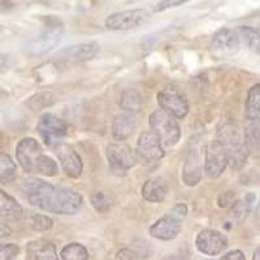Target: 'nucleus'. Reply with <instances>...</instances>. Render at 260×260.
I'll return each instance as SVG.
<instances>
[{"label":"nucleus","mask_w":260,"mask_h":260,"mask_svg":"<svg viewBox=\"0 0 260 260\" xmlns=\"http://www.w3.org/2000/svg\"><path fill=\"white\" fill-rule=\"evenodd\" d=\"M157 102H159L160 110L166 111L175 118L186 117L189 113V102L186 96L173 86L162 89L157 94Z\"/></svg>","instance_id":"6"},{"label":"nucleus","mask_w":260,"mask_h":260,"mask_svg":"<svg viewBox=\"0 0 260 260\" xmlns=\"http://www.w3.org/2000/svg\"><path fill=\"white\" fill-rule=\"evenodd\" d=\"M243 130L245 145L250 155H260V118L246 117Z\"/></svg>","instance_id":"19"},{"label":"nucleus","mask_w":260,"mask_h":260,"mask_svg":"<svg viewBox=\"0 0 260 260\" xmlns=\"http://www.w3.org/2000/svg\"><path fill=\"white\" fill-rule=\"evenodd\" d=\"M20 248L15 243H0V260H12L17 256Z\"/></svg>","instance_id":"32"},{"label":"nucleus","mask_w":260,"mask_h":260,"mask_svg":"<svg viewBox=\"0 0 260 260\" xmlns=\"http://www.w3.org/2000/svg\"><path fill=\"white\" fill-rule=\"evenodd\" d=\"M136 256V252L129 250V248H124L121 251H118L117 260H133Z\"/></svg>","instance_id":"38"},{"label":"nucleus","mask_w":260,"mask_h":260,"mask_svg":"<svg viewBox=\"0 0 260 260\" xmlns=\"http://www.w3.org/2000/svg\"><path fill=\"white\" fill-rule=\"evenodd\" d=\"M171 212L173 213L175 216H177L178 219L182 220V219H185L187 215V206L183 203H178L177 206H176V207L171 211Z\"/></svg>","instance_id":"35"},{"label":"nucleus","mask_w":260,"mask_h":260,"mask_svg":"<svg viewBox=\"0 0 260 260\" xmlns=\"http://www.w3.org/2000/svg\"><path fill=\"white\" fill-rule=\"evenodd\" d=\"M245 110L246 117L260 118V83H256L248 90Z\"/></svg>","instance_id":"24"},{"label":"nucleus","mask_w":260,"mask_h":260,"mask_svg":"<svg viewBox=\"0 0 260 260\" xmlns=\"http://www.w3.org/2000/svg\"><path fill=\"white\" fill-rule=\"evenodd\" d=\"M0 216L6 219H20L22 216V207L18 202L6 191L0 189Z\"/></svg>","instance_id":"21"},{"label":"nucleus","mask_w":260,"mask_h":260,"mask_svg":"<svg viewBox=\"0 0 260 260\" xmlns=\"http://www.w3.org/2000/svg\"><path fill=\"white\" fill-rule=\"evenodd\" d=\"M164 260H190V252L187 250H180V251L171 254L164 257Z\"/></svg>","instance_id":"34"},{"label":"nucleus","mask_w":260,"mask_h":260,"mask_svg":"<svg viewBox=\"0 0 260 260\" xmlns=\"http://www.w3.org/2000/svg\"><path fill=\"white\" fill-rule=\"evenodd\" d=\"M185 2H182V0H178V2H161V3L157 4L156 7L154 8L155 12H160V11H164V9L167 8H171V7H176V6H181V4H183Z\"/></svg>","instance_id":"36"},{"label":"nucleus","mask_w":260,"mask_h":260,"mask_svg":"<svg viewBox=\"0 0 260 260\" xmlns=\"http://www.w3.org/2000/svg\"><path fill=\"white\" fill-rule=\"evenodd\" d=\"M236 202V192L232 191V190H225V191L220 192L219 198H217V204L221 208H232Z\"/></svg>","instance_id":"33"},{"label":"nucleus","mask_w":260,"mask_h":260,"mask_svg":"<svg viewBox=\"0 0 260 260\" xmlns=\"http://www.w3.org/2000/svg\"><path fill=\"white\" fill-rule=\"evenodd\" d=\"M0 141H2V132H0Z\"/></svg>","instance_id":"43"},{"label":"nucleus","mask_w":260,"mask_h":260,"mask_svg":"<svg viewBox=\"0 0 260 260\" xmlns=\"http://www.w3.org/2000/svg\"><path fill=\"white\" fill-rule=\"evenodd\" d=\"M22 194L31 206L56 215H74L81 210L83 199L69 187L53 186L39 178H30L22 185Z\"/></svg>","instance_id":"1"},{"label":"nucleus","mask_w":260,"mask_h":260,"mask_svg":"<svg viewBox=\"0 0 260 260\" xmlns=\"http://www.w3.org/2000/svg\"><path fill=\"white\" fill-rule=\"evenodd\" d=\"M60 41H61V27L53 26L29 42L26 50L31 56H43L55 50Z\"/></svg>","instance_id":"11"},{"label":"nucleus","mask_w":260,"mask_h":260,"mask_svg":"<svg viewBox=\"0 0 260 260\" xmlns=\"http://www.w3.org/2000/svg\"><path fill=\"white\" fill-rule=\"evenodd\" d=\"M228 166H229V160L221 146L216 141L211 142L206 150V157H204L206 175L211 178L220 177Z\"/></svg>","instance_id":"13"},{"label":"nucleus","mask_w":260,"mask_h":260,"mask_svg":"<svg viewBox=\"0 0 260 260\" xmlns=\"http://www.w3.org/2000/svg\"><path fill=\"white\" fill-rule=\"evenodd\" d=\"M221 260H246V257L241 250H233V251L225 254Z\"/></svg>","instance_id":"37"},{"label":"nucleus","mask_w":260,"mask_h":260,"mask_svg":"<svg viewBox=\"0 0 260 260\" xmlns=\"http://www.w3.org/2000/svg\"><path fill=\"white\" fill-rule=\"evenodd\" d=\"M37 130L45 143L51 147H56L62 143V139L68 134V125L53 113H45L39 117Z\"/></svg>","instance_id":"4"},{"label":"nucleus","mask_w":260,"mask_h":260,"mask_svg":"<svg viewBox=\"0 0 260 260\" xmlns=\"http://www.w3.org/2000/svg\"><path fill=\"white\" fill-rule=\"evenodd\" d=\"M252 260H260V246L254 251V255H252Z\"/></svg>","instance_id":"41"},{"label":"nucleus","mask_w":260,"mask_h":260,"mask_svg":"<svg viewBox=\"0 0 260 260\" xmlns=\"http://www.w3.org/2000/svg\"><path fill=\"white\" fill-rule=\"evenodd\" d=\"M151 132H154L162 146L171 147L180 141L181 129L177 118L167 113L166 111L156 110L150 115Z\"/></svg>","instance_id":"3"},{"label":"nucleus","mask_w":260,"mask_h":260,"mask_svg":"<svg viewBox=\"0 0 260 260\" xmlns=\"http://www.w3.org/2000/svg\"><path fill=\"white\" fill-rule=\"evenodd\" d=\"M168 195V183L161 177H151L142 186V197L150 203H160Z\"/></svg>","instance_id":"18"},{"label":"nucleus","mask_w":260,"mask_h":260,"mask_svg":"<svg viewBox=\"0 0 260 260\" xmlns=\"http://www.w3.org/2000/svg\"><path fill=\"white\" fill-rule=\"evenodd\" d=\"M29 250L34 254L36 260H59L55 245L50 241L39 240L34 243H30Z\"/></svg>","instance_id":"23"},{"label":"nucleus","mask_w":260,"mask_h":260,"mask_svg":"<svg viewBox=\"0 0 260 260\" xmlns=\"http://www.w3.org/2000/svg\"><path fill=\"white\" fill-rule=\"evenodd\" d=\"M216 134V142L225 151L231 168L236 171L242 169L246 166L250 154L245 145L243 130L240 122L232 116H224L220 118Z\"/></svg>","instance_id":"2"},{"label":"nucleus","mask_w":260,"mask_h":260,"mask_svg":"<svg viewBox=\"0 0 260 260\" xmlns=\"http://www.w3.org/2000/svg\"><path fill=\"white\" fill-rule=\"evenodd\" d=\"M98 51H99V45L96 42L80 43V45L62 48L60 52H57L56 60L62 65H76L91 60L96 55Z\"/></svg>","instance_id":"9"},{"label":"nucleus","mask_w":260,"mask_h":260,"mask_svg":"<svg viewBox=\"0 0 260 260\" xmlns=\"http://www.w3.org/2000/svg\"><path fill=\"white\" fill-rule=\"evenodd\" d=\"M182 229V220L172 212L160 217L155 224L151 225L150 234L159 241H172L180 234Z\"/></svg>","instance_id":"15"},{"label":"nucleus","mask_w":260,"mask_h":260,"mask_svg":"<svg viewBox=\"0 0 260 260\" xmlns=\"http://www.w3.org/2000/svg\"><path fill=\"white\" fill-rule=\"evenodd\" d=\"M255 199H256L255 198V194L248 192L245 197V199H242V201H237L236 203L233 204V207L231 208V215L233 216L234 219H245L246 216L251 212L252 207H254Z\"/></svg>","instance_id":"26"},{"label":"nucleus","mask_w":260,"mask_h":260,"mask_svg":"<svg viewBox=\"0 0 260 260\" xmlns=\"http://www.w3.org/2000/svg\"><path fill=\"white\" fill-rule=\"evenodd\" d=\"M120 106L124 110V112L129 113H136L141 110V106H142V98L134 90H126V91L122 94L121 99H120Z\"/></svg>","instance_id":"27"},{"label":"nucleus","mask_w":260,"mask_h":260,"mask_svg":"<svg viewBox=\"0 0 260 260\" xmlns=\"http://www.w3.org/2000/svg\"><path fill=\"white\" fill-rule=\"evenodd\" d=\"M202 139L194 138L190 142L189 151H187L186 161L183 166L182 180L187 186H195L202 178V172H203V156H202Z\"/></svg>","instance_id":"5"},{"label":"nucleus","mask_w":260,"mask_h":260,"mask_svg":"<svg viewBox=\"0 0 260 260\" xmlns=\"http://www.w3.org/2000/svg\"><path fill=\"white\" fill-rule=\"evenodd\" d=\"M62 260H87L89 259V251L83 245L77 242L69 243L62 247L61 252Z\"/></svg>","instance_id":"28"},{"label":"nucleus","mask_w":260,"mask_h":260,"mask_svg":"<svg viewBox=\"0 0 260 260\" xmlns=\"http://www.w3.org/2000/svg\"><path fill=\"white\" fill-rule=\"evenodd\" d=\"M257 215H260V202L259 204H257Z\"/></svg>","instance_id":"42"},{"label":"nucleus","mask_w":260,"mask_h":260,"mask_svg":"<svg viewBox=\"0 0 260 260\" xmlns=\"http://www.w3.org/2000/svg\"><path fill=\"white\" fill-rule=\"evenodd\" d=\"M42 155L41 145L34 138L21 139L16 147V156L20 166L29 173H36L37 162Z\"/></svg>","instance_id":"12"},{"label":"nucleus","mask_w":260,"mask_h":260,"mask_svg":"<svg viewBox=\"0 0 260 260\" xmlns=\"http://www.w3.org/2000/svg\"><path fill=\"white\" fill-rule=\"evenodd\" d=\"M150 18L146 9H129L112 13L106 20V26L111 30H130L141 26Z\"/></svg>","instance_id":"8"},{"label":"nucleus","mask_w":260,"mask_h":260,"mask_svg":"<svg viewBox=\"0 0 260 260\" xmlns=\"http://www.w3.org/2000/svg\"><path fill=\"white\" fill-rule=\"evenodd\" d=\"M91 203L98 212L104 213L111 210L113 204V199L104 191H95L91 195Z\"/></svg>","instance_id":"30"},{"label":"nucleus","mask_w":260,"mask_h":260,"mask_svg":"<svg viewBox=\"0 0 260 260\" xmlns=\"http://www.w3.org/2000/svg\"><path fill=\"white\" fill-rule=\"evenodd\" d=\"M107 159L116 173H126L137 164V155L133 148L124 142L111 143L107 147Z\"/></svg>","instance_id":"7"},{"label":"nucleus","mask_w":260,"mask_h":260,"mask_svg":"<svg viewBox=\"0 0 260 260\" xmlns=\"http://www.w3.org/2000/svg\"><path fill=\"white\" fill-rule=\"evenodd\" d=\"M236 31L240 37V41L245 43L248 50L260 55V29L252 26H238Z\"/></svg>","instance_id":"22"},{"label":"nucleus","mask_w":260,"mask_h":260,"mask_svg":"<svg viewBox=\"0 0 260 260\" xmlns=\"http://www.w3.org/2000/svg\"><path fill=\"white\" fill-rule=\"evenodd\" d=\"M137 154L146 162L159 161L164 157V148L154 132L141 133L137 142Z\"/></svg>","instance_id":"14"},{"label":"nucleus","mask_w":260,"mask_h":260,"mask_svg":"<svg viewBox=\"0 0 260 260\" xmlns=\"http://www.w3.org/2000/svg\"><path fill=\"white\" fill-rule=\"evenodd\" d=\"M55 152L57 155V159L60 160L65 175L71 178H80L82 175L83 164L76 150L67 143H60L55 147Z\"/></svg>","instance_id":"16"},{"label":"nucleus","mask_w":260,"mask_h":260,"mask_svg":"<svg viewBox=\"0 0 260 260\" xmlns=\"http://www.w3.org/2000/svg\"><path fill=\"white\" fill-rule=\"evenodd\" d=\"M17 167L9 155L0 152V182L9 183L16 178Z\"/></svg>","instance_id":"25"},{"label":"nucleus","mask_w":260,"mask_h":260,"mask_svg":"<svg viewBox=\"0 0 260 260\" xmlns=\"http://www.w3.org/2000/svg\"><path fill=\"white\" fill-rule=\"evenodd\" d=\"M30 226L37 232L50 231L53 226V220L45 215H32L30 217Z\"/></svg>","instance_id":"31"},{"label":"nucleus","mask_w":260,"mask_h":260,"mask_svg":"<svg viewBox=\"0 0 260 260\" xmlns=\"http://www.w3.org/2000/svg\"><path fill=\"white\" fill-rule=\"evenodd\" d=\"M11 233H12L11 228H9L7 224H4V222L0 221V238L11 236Z\"/></svg>","instance_id":"40"},{"label":"nucleus","mask_w":260,"mask_h":260,"mask_svg":"<svg viewBox=\"0 0 260 260\" xmlns=\"http://www.w3.org/2000/svg\"><path fill=\"white\" fill-rule=\"evenodd\" d=\"M57 172H59V168H57L56 161L52 157L46 156V155H42L39 157L36 167V173L43 175L46 177H52V176L57 175Z\"/></svg>","instance_id":"29"},{"label":"nucleus","mask_w":260,"mask_h":260,"mask_svg":"<svg viewBox=\"0 0 260 260\" xmlns=\"http://www.w3.org/2000/svg\"><path fill=\"white\" fill-rule=\"evenodd\" d=\"M240 37L232 29H220L213 34L211 46L221 52H234L240 48Z\"/></svg>","instance_id":"17"},{"label":"nucleus","mask_w":260,"mask_h":260,"mask_svg":"<svg viewBox=\"0 0 260 260\" xmlns=\"http://www.w3.org/2000/svg\"><path fill=\"white\" fill-rule=\"evenodd\" d=\"M195 245L199 251L208 256H215L228 247V238L222 233L213 229H203L199 232L195 240Z\"/></svg>","instance_id":"10"},{"label":"nucleus","mask_w":260,"mask_h":260,"mask_svg":"<svg viewBox=\"0 0 260 260\" xmlns=\"http://www.w3.org/2000/svg\"><path fill=\"white\" fill-rule=\"evenodd\" d=\"M11 67V57L8 55L0 53V72H4Z\"/></svg>","instance_id":"39"},{"label":"nucleus","mask_w":260,"mask_h":260,"mask_svg":"<svg viewBox=\"0 0 260 260\" xmlns=\"http://www.w3.org/2000/svg\"><path fill=\"white\" fill-rule=\"evenodd\" d=\"M134 130H136V116L133 113L122 112L116 116L113 120L112 134L117 142H122L129 138Z\"/></svg>","instance_id":"20"}]
</instances>
